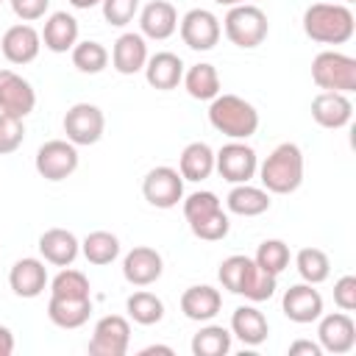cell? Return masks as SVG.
<instances>
[{"label":"cell","mask_w":356,"mask_h":356,"mask_svg":"<svg viewBox=\"0 0 356 356\" xmlns=\"http://www.w3.org/2000/svg\"><path fill=\"white\" fill-rule=\"evenodd\" d=\"M217 278L222 284V289L234 292V295H242L253 303H261V300H270L275 295V284H278V275L261 270L250 256H228L220 261V270H217Z\"/></svg>","instance_id":"cell-1"},{"label":"cell","mask_w":356,"mask_h":356,"mask_svg":"<svg viewBox=\"0 0 356 356\" xmlns=\"http://www.w3.org/2000/svg\"><path fill=\"white\" fill-rule=\"evenodd\" d=\"M356 31L353 11L345 3H314L303 11V33L320 44H345Z\"/></svg>","instance_id":"cell-2"},{"label":"cell","mask_w":356,"mask_h":356,"mask_svg":"<svg viewBox=\"0 0 356 356\" xmlns=\"http://www.w3.org/2000/svg\"><path fill=\"white\" fill-rule=\"evenodd\" d=\"M256 172L270 195H292L303 184V150L295 142H281Z\"/></svg>","instance_id":"cell-3"},{"label":"cell","mask_w":356,"mask_h":356,"mask_svg":"<svg viewBox=\"0 0 356 356\" xmlns=\"http://www.w3.org/2000/svg\"><path fill=\"white\" fill-rule=\"evenodd\" d=\"M184 217L189 222V231L203 242H220L231 231V220L222 211V203L214 192H192L184 200Z\"/></svg>","instance_id":"cell-4"},{"label":"cell","mask_w":356,"mask_h":356,"mask_svg":"<svg viewBox=\"0 0 356 356\" xmlns=\"http://www.w3.org/2000/svg\"><path fill=\"white\" fill-rule=\"evenodd\" d=\"M209 122L228 139H248L259 131V111L239 95H217L209 106Z\"/></svg>","instance_id":"cell-5"},{"label":"cell","mask_w":356,"mask_h":356,"mask_svg":"<svg viewBox=\"0 0 356 356\" xmlns=\"http://www.w3.org/2000/svg\"><path fill=\"white\" fill-rule=\"evenodd\" d=\"M222 31H225L231 44H236L242 50H253L267 39L270 22H267V14L259 6L239 3V6L228 8V14L222 19Z\"/></svg>","instance_id":"cell-6"},{"label":"cell","mask_w":356,"mask_h":356,"mask_svg":"<svg viewBox=\"0 0 356 356\" xmlns=\"http://www.w3.org/2000/svg\"><path fill=\"white\" fill-rule=\"evenodd\" d=\"M312 81L323 92H356V58L339 50H323L312 61Z\"/></svg>","instance_id":"cell-7"},{"label":"cell","mask_w":356,"mask_h":356,"mask_svg":"<svg viewBox=\"0 0 356 356\" xmlns=\"http://www.w3.org/2000/svg\"><path fill=\"white\" fill-rule=\"evenodd\" d=\"M214 170L228 184H250V178L259 170V156L245 139H231L214 153Z\"/></svg>","instance_id":"cell-8"},{"label":"cell","mask_w":356,"mask_h":356,"mask_svg":"<svg viewBox=\"0 0 356 356\" xmlns=\"http://www.w3.org/2000/svg\"><path fill=\"white\" fill-rule=\"evenodd\" d=\"M33 164L44 181H64L78 170V147L70 139H50L36 150Z\"/></svg>","instance_id":"cell-9"},{"label":"cell","mask_w":356,"mask_h":356,"mask_svg":"<svg viewBox=\"0 0 356 356\" xmlns=\"http://www.w3.org/2000/svg\"><path fill=\"white\" fill-rule=\"evenodd\" d=\"M106 131V117L95 103H75L64 114V134L75 147L100 142Z\"/></svg>","instance_id":"cell-10"},{"label":"cell","mask_w":356,"mask_h":356,"mask_svg":"<svg viewBox=\"0 0 356 356\" xmlns=\"http://www.w3.org/2000/svg\"><path fill=\"white\" fill-rule=\"evenodd\" d=\"M131 345V323L122 314H106L95 323L89 353L92 356H125Z\"/></svg>","instance_id":"cell-11"},{"label":"cell","mask_w":356,"mask_h":356,"mask_svg":"<svg viewBox=\"0 0 356 356\" xmlns=\"http://www.w3.org/2000/svg\"><path fill=\"white\" fill-rule=\"evenodd\" d=\"M142 195L156 209H172V206H178V200H184V178L178 170H172L167 164L153 167L142 178Z\"/></svg>","instance_id":"cell-12"},{"label":"cell","mask_w":356,"mask_h":356,"mask_svg":"<svg viewBox=\"0 0 356 356\" xmlns=\"http://www.w3.org/2000/svg\"><path fill=\"white\" fill-rule=\"evenodd\" d=\"M178 33L189 50H211L220 42V19L209 8H192L178 19Z\"/></svg>","instance_id":"cell-13"},{"label":"cell","mask_w":356,"mask_h":356,"mask_svg":"<svg viewBox=\"0 0 356 356\" xmlns=\"http://www.w3.org/2000/svg\"><path fill=\"white\" fill-rule=\"evenodd\" d=\"M317 342L325 353L342 356L350 353L356 345V323L348 312H334V314H320L317 317Z\"/></svg>","instance_id":"cell-14"},{"label":"cell","mask_w":356,"mask_h":356,"mask_svg":"<svg viewBox=\"0 0 356 356\" xmlns=\"http://www.w3.org/2000/svg\"><path fill=\"white\" fill-rule=\"evenodd\" d=\"M161 273H164V259L156 248L136 245L122 259V278L134 286H150L161 278Z\"/></svg>","instance_id":"cell-15"},{"label":"cell","mask_w":356,"mask_h":356,"mask_svg":"<svg viewBox=\"0 0 356 356\" xmlns=\"http://www.w3.org/2000/svg\"><path fill=\"white\" fill-rule=\"evenodd\" d=\"M36 108L33 86L14 70H0V111L25 120Z\"/></svg>","instance_id":"cell-16"},{"label":"cell","mask_w":356,"mask_h":356,"mask_svg":"<svg viewBox=\"0 0 356 356\" xmlns=\"http://www.w3.org/2000/svg\"><path fill=\"white\" fill-rule=\"evenodd\" d=\"M281 309H284L286 320H292L298 325H306V323H314L323 314V295L314 289V284L303 281V284H295L284 292Z\"/></svg>","instance_id":"cell-17"},{"label":"cell","mask_w":356,"mask_h":356,"mask_svg":"<svg viewBox=\"0 0 356 356\" xmlns=\"http://www.w3.org/2000/svg\"><path fill=\"white\" fill-rule=\"evenodd\" d=\"M0 50L11 64H31L42 50V33L28 22L11 25L0 39Z\"/></svg>","instance_id":"cell-18"},{"label":"cell","mask_w":356,"mask_h":356,"mask_svg":"<svg viewBox=\"0 0 356 356\" xmlns=\"http://www.w3.org/2000/svg\"><path fill=\"white\" fill-rule=\"evenodd\" d=\"M47 267L42 259L25 256L19 261H14V267L8 270V286L17 298H39L47 286Z\"/></svg>","instance_id":"cell-19"},{"label":"cell","mask_w":356,"mask_h":356,"mask_svg":"<svg viewBox=\"0 0 356 356\" xmlns=\"http://www.w3.org/2000/svg\"><path fill=\"white\" fill-rule=\"evenodd\" d=\"M139 28L145 39H156L164 42L178 31V11L172 3L167 0H150L142 11H139Z\"/></svg>","instance_id":"cell-20"},{"label":"cell","mask_w":356,"mask_h":356,"mask_svg":"<svg viewBox=\"0 0 356 356\" xmlns=\"http://www.w3.org/2000/svg\"><path fill=\"white\" fill-rule=\"evenodd\" d=\"M353 117V103L348 95L342 92H320L314 100H312V120L323 128H345Z\"/></svg>","instance_id":"cell-21"},{"label":"cell","mask_w":356,"mask_h":356,"mask_svg":"<svg viewBox=\"0 0 356 356\" xmlns=\"http://www.w3.org/2000/svg\"><path fill=\"white\" fill-rule=\"evenodd\" d=\"M147 64V42L142 33H122L117 36L114 47H111V67L120 75H136L139 70H145Z\"/></svg>","instance_id":"cell-22"},{"label":"cell","mask_w":356,"mask_h":356,"mask_svg":"<svg viewBox=\"0 0 356 356\" xmlns=\"http://www.w3.org/2000/svg\"><path fill=\"white\" fill-rule=\"evenodd\" d=\"M39 253L47 264H56V267H70L78 253H81V242L72 231L67 228H47L42 236H39Z\"/></svg>","instance_id":"cell-23"},{"label":"cell","mask_w":356,"mask_h":356,"mask_svg":"<svg viewBox=\"0 0 356 356\" xmlns=\"http://www.w3.org/2000/svg\"><path fill=\"white\" fill-rule=\"evenodd\" d=\"M220 306H222V295L209 284H195L181 295V312L186 320L195 323H209L211 317H217Z\"/></svg>","instance_id":"cell-24"},{"label":"cell","mask_w":356,"mask_h":356,"mask_svg":"<svg viewBox=\"0 0 356 356\" xmlns=\"http://www.w3.org/2000/svg\"><path fill=\"white\" fill-rule=\"evenodd\" d=\"M145 78L153 89L159 92H170L181 83L184 78V61L170 53V50H161L156 56H147V64H145Z\"/></svg>","instance_id":"cell-25"},{"label":"cell","mask_w":356,"mask_h":356,"mask_svg":"<svg viewBox=\"0 0 356 356\" xmlns=\"http://www.w3.org/2000/svg\"><path fill=\"white\" fill-rule=\"evenodd\" d=\"M78 42V19L67 11H53L42 28V44L53 53H67Z\"/></svg>","instance_id":"cell-26"},{"label":"cell","mask_w":356,"mask_h":356,"mask_svg":"<svg viewBox=\"0 0 356 356\" xmlns=\"http://www.w3.org/2000/svg\"><path fill=\"white\" fill-rule=\"evenodd\" d=\"M267 334H270V323L256 306L234 309V314H231V337H236L242 345L256 348V345H261L267 339Z\"/></svg>","instance_id":"cell-27"},{"label":"cell","mask_w":356,"mask_h":356,"mask_svg":"<svg viewBox=\"0 0 356 356\" xmlns=\"http://www.w3.org/2000/svg\"><path fill=\"white\" fill-rule=\"evenodd\" d=\"M92 314V298H56L47 300V317L58 328H81Z\"/></svg>","instance_id":"cell-28"},{"label":"cell","mask_w":356,"mask_h":356,"mask_svg":"<svg viewBox=\"0 0 356 356\" xmlns=\"http://www.w3.org/2000/svg\"><path fill=\"white\" fill-rule=\"evenodd\" d=\"M225 206H228L231 214L259 217L270 209V192L261 189V186H250V184H234L228 197H225Z\"/></svg>","instance_id":"cell-29"},{"label":"cell","mask_w":356,"mask_h":356,"mask_svg":"<svg viewBox=\"0 0 356 356\" xmlns=\"http://www.w3.org/2000/svg\"><path fill=\"white\" fill-rule=\"evenodd\" d=\"M178 172L184 181H206L214 172V150L206 142H189L181 150L178 159Z\"/></svg>","instance_id":"cell-30"},{"label":"cell","mask_w":356,"mask_h":356,"mask_svg":"<svg viewBox=\"0 0 356 356\" xmlns=\"http://www.w3.org/2000/svg\"><path fill=\"white\" fill-rule=\"evenodd\" d=\"M184 89L189 92V97L195 100H214L220 95V75H217V67L214 64H192L186 72H184Z\"/></svg>","instance_id":"cell-31"},{"label":"cell","mask_w":356,"mask_h":356,"mask_svg":"<svg viewBox=\"0 0 356 356\" xmlns=\"http://www.w3.org/2000/svg\"><path fill=\"white\" fill-rule=\"evenodd\" d=\"M81 253L86 256L89 264H97V267L111 264L120 256V239L111 231H92L81 242Z\"/></svg>","instance_id":"cell-32"},{"label":"cell","mask_w":356,"mask_h":356,"mask_svg":"<svg viewBox=\"0 0 356 356\" xmlns=\"http://www.w3.org/2000/svg\"><path fill=\"white\" fill-rule=\"evenodd\" d=\"M125 312H128V317H131L134 323H139V325H156V323H161V317H164V303H161L159 295H153V292H147V289H139V292L128 295Z\"/></svg>","instance_id":"cell-33"},{"label":"cell","mask_w":356,"mask_h":356,"mask_svg":"<svg viewBox=\"0 0 356 356\" xmlns=\"http://www.w3.org/2000/svg\"><path fill=\"white\" fill-rule=\"evenodd\" d=\"M70 56H72V67L78 72H83V75H97V72H103L108 67V50L95 39L75 42Z\"/></svg>","instance_id":"cell-34"},{"label":"cell","mask_w":356,"mask_h":356,"mask_svg":"<svg viewBox=\"0 0 356 356\" xmlns=\"http://www.w3.org/2000/svg\"><path fill=\"white\" fill-rule=\"evenodd\" d=\"M231 350V331L222 325H203L192 337V353L195 356H225Z\"/></svg>","instance_id":"cell-35"},{"label":"cell","mask_w":356,"mask_h":356,"mask_svg":"<svg viewBox=\"0 0 356 356\" xmlns=\"http://www.w3.org/2000/svg\"><path fill=\"white\" fill-rule=\"evenodd\" d=\"M295 267H298V275L314 286L323 284L331 273V261H328L325 250H320V248H300L295 256Z\"/></svg>","instance_id":"cell-36"},{"label":"cell","mask_w":356,"mask_h":356,"mask_svg":"<svg viewBox=\"0 0 356 356\" xmlns=\"http://www.w3.org/2000/svg\"><path fill=\"white\" fill-rule=\"evenodd\" d=\"M253 261H256L261 270H267V273H273V275H281V273L289 267V245H286L284 239H264V242L259 245Z\"/></svg>","instance_id":"cell-37"},{"label":"cell","mask_w":356,"mask_h":356,"mask_svg":"<svg viewBox=\"0 0 356 356\" xmlns=\"http://www.w3.org/2000/svg\"><path fill=\"white\" fill-rule=\"evenodd\" d=\"M50 295H56V298H89V278L81 270L64 267L50 281Z\"/></svg>","instance_id":"cell-38"},{"label":"cell","mask_w":356,"mask_h":356,"mask_svg":"<svg viewBox=\"0 0 356 356\" xmlns=\"http://www.w3.org/2000/svg\"><path fill=\"white\" fill-rule=\"evenodd\" d=\"M25 139V122L14 114L0 111V156L14 153Z\"/></svg>","instance_id":"cell-39"},{"label":"cell","mask_w":356,"mask_h":356,"mask_svg":"<svg viewBox=\"0 0 356 356\" xmlns=\"http://www.w3.org/2000/svg\"><path fill=\"white\" fill-rule=\"evenodd\" d=\"M103 19L114 28H125L139 14V0H103Z\"/></svg>","instance_id":"cell-40"},{"label":"cell","mask_w":356,"mask_h":356,"mask_svg":"<svg viewBox=\"0 0 356 356\" xmlns=\"http://www.w3.org/2000/svg\"><path fill=\"white\" fill-rule=\"evenodd\" d=\"M334 303L342 312H353L356 309V275H342L334 284Z\"/></svg>","instance_id":"cell-41"},{"label":"cell","mask_w":356,"mask_h":356,"mask_svg":"<svg viewBox=\"0 0 356 356\" xmlns=\"http://www.w3.org/2000/svg\"><path fill=\"white\" fill-rule=\"evenodd\" d=\"M11 11L22 19V22H36L44 17V11L50 8V0H8Z\"/></svg>","instance_id":"cell-42"},{"label":"cell","mask_w":356,"mask_h":356,"mask_svg":"<svg viewBox=\"0 0 356 356\" xmlns=\"http://www.w3.org/2000/svg\"><path fill=\"white\" fill-rule=\"evenodd\" d=\"M300 353H306V356H320L323 348H320V342H312V339H295V342L289 345V356H300Z\"/></svg>","instance_id":"cell-43"},{"label":"cell","mask_w":356,"mask_h":356,"mask_svg":"<svg viewBox=\"0 0 356 356\" xmlns=\"http://www.w3.org/2000/svg\"><path fill=\"white\" fill-rule=\"evenodd\" d=\"M14 353V334L8 325H0V356H11Z\"/></svg>","instance_id":"cell-44"},{"label":"cell","mask_w":356,"mask_h":356,"mask_svg":"<svg viewBox=\"0 0 356 356\" xmlns=\"http://www.w3.org/2000/svg\"><path fill=\"white\" fill-rule=\"evenodd\" d=\"M150 353H167V356H172V348L170 345H147V348L139 350V356H150Z\"/></svg>","instance_id":"cell-45"},{"label":"cell","mask_w":356,"mask_h":356,"mask_svg":"<svg viewBox=\"0 0 356 356\" xmlns=\"http://www.w3.org/2000/svg\"><path fill=\"white\" fill-rule=\"evenodd\" d=\"M103 0H70V6L72 8H81V11H89V8H95V6H100Z\"/></svg>","instance_id":"cell-46"},{"label":"cell","mask_w":356,"mask_h":356,"mask_svg":"<svg viewBox=\"0 0 356 356\" xmlns=\"http://www.w3.org/2000/svg\"><path fill=\"white\" fill-rule=\"evenodd\" d=\"M214 3H217V6H228V8H231V6H239V3H245V0H214Z\"/></svg>","instance_id":"cell-47"},{"label":"cell","mask_w":356,"mask_h":356,"mask_svg":"<svg viewBox=\"0 0 356 356\" xmlns=\"http://www.w3.org/2000/svg\"><path fill=\"white\" fill-rule=\"evenodd\" d=\"M342 3H353V0H342Z\"/></svg>","instance_id":"cell-48"},{"label":"cell","mask_w":356,"mask_h":356,"mask_svg":"<svg viewBox=\"0 0 356 356\" xmlns=\"http://www.w3.org/2000/svg\"><path fill=\"white\" fill-rule=\"evenodd\" d=\"M0 3H3V0H0Z\"/></svg>","instance_id":"cell-49"}]
</instances>
